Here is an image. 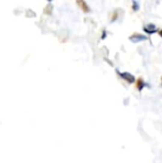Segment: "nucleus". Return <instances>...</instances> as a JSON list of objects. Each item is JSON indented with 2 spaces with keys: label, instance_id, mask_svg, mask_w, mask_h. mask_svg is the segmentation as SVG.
<instances>
[{
  "label": "nucleus",
  "instance_id": "1",
  "mask_svg": "<svg viewBox=\"0 0 162 163\" xmlns=\"http://www.w3.org/2000/svg\"><path fill=\"white\" fill-rule=\"evenodd\" d=\"M130 39L133 41V42H138V41H144V40H147L148 37L145 36V35H139V33H136V35H133L130 37Z\"/></svg>",
  "mask_w": 162,
  "mask_h": 163
},
{
  "label": "nucleus",
  "instance_id": "2",
  "mask_svg": "<svg viewBox=\"0 0 162 163\" xmlns=\"http://www.w3.org/2000/svg\"><path fill=\"white\" fill-rule=\"evenodd\" d=\"M144 32H147V33H150V35H152V33H154L157 32V30H156V28L154 24H149L147 26L144 27Z\"/></svg>",
  "mask_w": 162,
  "mask_h": 163
},
{
  "label": "nucleus",
  "instance_id": "3",
  "mask_svg": "<svg viewBox=\"0 0 162 163\" xmlns=\"http://www.w3.org/2000/svg\"><path fill=\"white\" fill-rule=\"evenodd\" d=\"M121 76L123 78H125V79L128 82H130V83L135 82V77H133L131 74H129V72H124V74H121Z\"/></svg>",
  "mask_w": 162,
  "mask_h": 163
},
{
  "label": "nucleus",
  "instance_id": "4",
  "mask_svg": "<svg viewBox=\"0 0 162 163\" xmlns=\"http://www.w3.org/2000/svg\"><path fill=\"white\" fill-rule=\"evenodd\" d=\"M144 86H145V83L142 80V78H138L137 81H136V87L138 89V91H142V89L144 88Z\"/></svg>",
  "mask_w": 162,
  "mask_h": 163
},
{
  "label": "nucleus",
  "instance_id": "5",
  "mask_svg": "<svg viewBox=\"0 0 162 163\" xmlns=\"http://www.w3.org/2000/svg\"><path fill=\"white\" fill-rule=\"evenodd\" d=\"M159 35L162 37V30H160V31H159Z\"/></svg>",
  "mask_w": 162,
  "mask_h": 163
}]
</instances>
